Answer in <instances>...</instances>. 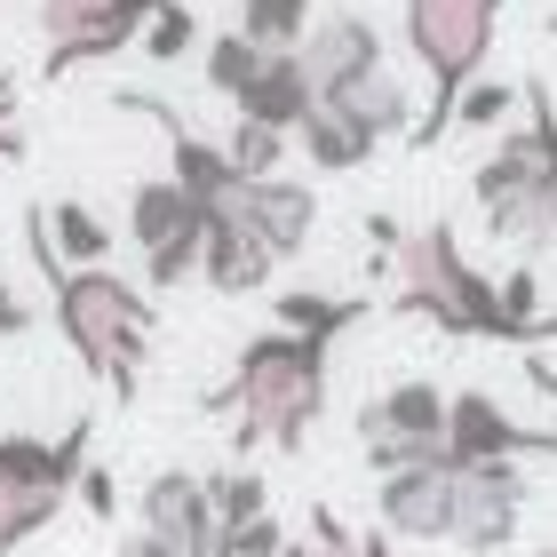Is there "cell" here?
Masks as SVG:
<instances>
[{"instance_id":"obj_17","label":"cell","mask_w":557,"mask_h":557,"mask_svg":"<svg viewBox=\"0 0 557 557\" xmlns=\"http://www.w3.org/2000/svg\"><path fill=\"white\" fill-rule=\"evenodd\" d=\"M311 104H319V96H311V72H302V57H271V64H263V81L232 104V120H263V128L295 136Z\"/></svg>"},{"instance_id":"obj_5","label":"cell","mask_w":557,"mask_h":557,"mask_svg":"<svg viewBox=\"0 0 557 557\" xmlns=\"http://www.w3.org/2000/svg\"><path fill=\"white\" fill-rule=\"evenodd\" d=\"M96 462V422H64L57 438L40 430H0V557H16L24 542H40L64 518L81 470Z\"/></svg>"},{"instance_id":"obj_9","label":"cell","mask_w":557,"mask_h":557,"mask_svg":"<svg viewBox=\"0 0 557 557\" xmlns=\"http://www.w3.org/2000/svg\"><path fill=\"white\" fill-rule=\"evenodd\" d=\"M438 446H446V391L422 383V374H414V383H391L383 398H367V407H359V454H367L374 478L414 470Z\"/></svg>"},{"instance_id":"obj_8","label":"cell","mask_w":557,"mask_h":557,"mask_svg":"<svg viewBox=\"0 0 557 557\" xmlns=\"http://www.w3.org/2000/svg\"><path fill=\"white\" fill-rule=\"evenodd\" d=\"M40 9V81H64L81 64H104L120 48L144 40V24L160 0H33Z\"/></svg>"},{"instance_id":"obj_24","label":"cell","mask_w":557,"mask_h":557,"mask_svg":"<svg viewBox=\"0 0 557 557\" xmlns=\"http://www.w3.org/2000/svg\"><path fill=\"white\" fill-rule=\"evenodd\" d=\"M287 557H391V534H350L335 510H311V525L287 534Z\"/></svg>"},{"instance_id":"obj_14","label":"cell","mask_w":557,"mask_h":557,"mask_svg":"<svg viewBox=\"0 0 557 557\" xmlns=\"http://www.w3.org/2000/svg\"><path fill=\"white\" fill-rule=\"evenodd\" d=\"M136 518H144V534H160V542L191 549V557H208V549H215L208 478H199V470H151V478H144V494H136Z\"/></svg>"},{"instance_id":"obj_27","label":"cell","mask_w":557,"mask_h":557,"mask_svg":"<svg viewBox=\"0 0 557 557\" xmlns=\"http://www.w3.org/2000/svg\"><path fill=\"white\" fill-rule=\"evenodd\" d=\"M510 112H518V88L510 81H470L462 104H454V128H502Z\"/></svg>"},{"instance_id":"obj_3","label":"cell","mask_w":557,"mask_h":557,"mask_svg":"<svg viewBox=\"0 0 557 557\" xmlns=\"http://www.w3.org/2000/svg\"><path fill=\"white\" fill-rule=\"evenodd\" d=\"M391 271H398L391 311L430 319L454 343H518V350L557 343V311L549 319H510V311H502V278H486L462 256L454 223H422V232H407L398 256H391Z\"/></svg>"},{"instance_id":"obj_12","label":"cell","mask_w":557,"mask_h":557,"mask_svg":"<svg viewBox=\"0 0 557 557\" xmlns=\"http://www.w3.org/2000/svg\"><path fill=\"white\" fill-rule=\"evenodd\" d=\"M302 72H311V96H343V88H359L367 72H383V33L359 16V9H335V16H319L311 33H302Z\"/></svg>"},{"instance_id":"obj_28","label":"cell","mask_w":557,"mask_h":557,"mask_svg":"<svg viewBox=\"0 0 557 557\" xmlns=\"http://www.w3.org/2000/svg\"><path fill=\"white\" fill-rule=\"evenodd\" d=\"M232 557H287V518L278 510H263V518H247V525H232V534H215Z\"/></svg>"},{"instance_id":"obj_15","label":"cell","mask_w":557,"mask_h":557,"mask_svg":"<svg viewBox=\"0 0 557 557\" xmlns=\"http://www.w3.org/2000/svg\"><path fill=\"white\" fill-rule=\"evenodd\" d=\"M271 271H278V256L263 247L256 223H247V208L208 215V239H199V278H208L215 295H263Z\"/></svg>"},{"instance_id":"obj_26","label":"cell","mask_w":557,"mask_h":557,"mask_svg":"<svg viewBox=\"0 0 557 557\" xmlns=\"http://www.w3.org/2000/svg\"><path fill=\"white\" fill-rule=\"evenodd\" d=\"M144 57L151 64H175V57H191V48H199V16L184 9V0H160V9H151V24H144Z\"/></svg>"},{"instance_id":"obj_30","label":"cell","mask_w":557,"mask_h":557,"mask_svg":"<svg viewBox=\"0 0 557 557\" xmlns=\"http://www.w3.org/2000/svg\"><path fill=\"white\" fill-rule=\"evenodd\" d=\"M24 160V120H16V81L0 72V168Z\"/></svg>"},{"instance_id":"obj_22","label":"cell","mask_w":557,"mask_h":557,"mask_svg":"<svg viewBox=\"0 0 557 557\" xmlns=\"http://www.w3.org/2000/svg\"><path fill=\"white\" fill-rule=\"evenodd\" d=\"M263 64H271V57H263L247 33H215V40H208V88L223 96V104H239V96L263 81Z\"/></svg>"},{"instance_id":"obj_19","label":"cell","mask_w":557,"mask_h":557,"mask_svg":"<svg viewBox=\"0 0 557 557\" xmlns=\"http://www.w3.org/2000/svg\"><path fill=\"white\" fill-rule=\"evenodd\" d=\"M359 319H367V295H319V287H287V295L271 302V326H287V335H311V343H343Z\"/></svg>"},{"instance_id":"obj_18","label":"cell","mask_w":557,"mask_h":557,"mask_svg":"<svg viewBox=\"0 0 557 557\" xmlns=\"http://www.w3.org/2000/svg\"><path fill=\"white\" fill-rule=\"evenodd\" d=\"M295 151H302V160H311L319 175H350V168H367V160H374V136H367L350 112L311 104V112H302V128H295Z\"/></svg>"},{"instance_id":"obj_31","label":"cell","mask_w":557,"mask_h":557,"mask_svg":"<svg viewBox=\"0 0 557 557\" xmlns=\"http://www.w3.org/2000/svg\"><path fill=\"white\" fill-rule=\"evenodd\" d=\"M534 295H542V287H534V271H525V263H518L510 278H502V311H510V319H549Z\"/></svg>"},{"instance_id":"obj_29","label":"cell","mask_w":557,"mask_h":557,"mask_svg":"<svg viewBox=\"0 0 557 557\" xmlns=\"http://www.w3.org/2000/svg\"><path fill=\"white\" fill-rule=\"evenodd\" d=\"M72 502H81L88 518H120V478H112V462H88L81 486H72Z\"/></svg>"},{"instance_id":"obj_23","label":"cell","mask_w":557,"mask_h":557,"mask_svg":"<svg viewBox=\"0 0 557 557\" xmlns=\"http://www.w3.org/2000/svg\"><path fill=\"white\" fill-rule=\"evenodd\" d=\"M287 151H295V136L263 128V120H232V136H223V160H232L247 184H263V175H287Z\"/></svg>"},{"instance_id":"obj_13","label":"cell","mask_w":557,"mask_h":557,"mask_svg":"<svg viewBox=\"0 0 557 557\" xmlns=\"http://www.w3.org/2000/svg\"><path fill=\"white\" fill-rule=\"evenodd\" d=\"M374 510H383V534H398V542H446L454 534V462L430 454L414 470H391Z\"/></svg>"},{"instance_id":"obj_7","label":"cell","mask_w":557,"mask_h":557,"mask_svg":"<svg viewBox=\"0 0 557 557\" xmlns=\"http://www.w3.org/2000/svg\"><path fill=\"white\" fill-rule=\"evenodd\" d=\"M199 239H208V215L175 175H144L128 191V247L144 256L151 295H175L184 278H199Z\"/></svg>"},{"instance_id":"obj_20","label":"cell","mask_w":557,"mask_h":557,"mask_svg":"<svg viewBox=\"0 0 557 557\" xmlns=\"http://www.w3.org/2000/svg\"><path fill=\"white\" fill-rule=\"evenodd\" d=\"M48 223V247L72 263V271H96V263H112V223L88 208V199H48L40 208Z\"/></svg>"},{"instance_id":"obj_25","label":"cell","mask_w":557,"mask_h":557,"mask_svg":"<svg viewBox=\"0 0 557 557\" xmlns=\"http://www.w3.org/2000/svg\"><path fill=\"white\" fill-rule=\"evenodd\" d=\"M263 510H271V486L256 470H208V518H215V534H232V525L263 518Z\"/></svg>"},{"instance_id":"obj_4","label":"cell","mask_w":557,"mask_h":557,"mask_svg":"<svg viewBox=\"0 0 557 557\" xmlns=\"http://www.w3.org/2000/svg\"><path fill=\"white\" fill-rule=\"evenodd\" d=\"M398 24H407V57L422 64V112H414V151L454 136V104H462L470 81H486L494 33H502V0H398Z\"/></svg>"},{"instance_id":"obj_32","label":"cell","mask_w":557,"mask_h":557,"mask_svg":"<svg viewBox=\"0 0 557 557\" xmlns=\"http://www.w3.org/2000/svg\"><path fill=\"white\" fill-rule=\"evenodd\" d=\"M24 326H33V302H16V287L0 278V350H9V343L24 335Z\"/></svg>"},{"instance_id":"obj_1","label":"cell","mask_w":557,"mask_h":557,"mask_svg":"<svg viewBox=\"0 0 557 557\" xmlns=\"http://www.w3.org/2000/svg\"><path fill=\"white\" fill-rule=\"evenodd\" d=\"M24 256H33L40 287H48V319H57V335L72 343V359L88 367V383H104L112 407H136L151 335H160V302H151V287H144V278H120L112 263L72 271L57 247H48L40 208H24Z\"/></svg>"},{"instance_id":"obj_11","label":"cell","mask_w":557,"mask_h":557,"mask_svg":"<svg viewBox=\"0 0 557 557\" xmlns=\"http://www.w3.org/2000/svg\"><path fill=\"white\" fill-rule=\"evenodd\" d=\"M446 462L454 470H478V462H557V430H525L494 407L486 391H446Z\"/></svg>"},{"instance_id":"obj_33","label":"cell","mask_w":557,"mask_h":557,"mask_svg":"<svg viewBox=\"0 0 557 557\" xmlns=\"http://www.w3.org/2000/svg\"><path fill=\"white\" fill-rule=\"evenodd\" d=\"M112 557H191V549H175V542H160V534H144V525H136V534L120 542Z\"/></svg>"},{"instance_id":"obj_34","label":"cell","mask_w":557,"mask_h":557,"mask_svg":"<svg viewBox=\"0 0 557 557\" xmlns=\"http://www.w3.org/2000/svg\"><path fill=\"white\" fill-rule=\"evenodd\" d=\"M208 557H232V549H223V542H215V549H208Z\"/></svg>"},{"instance_id":"obj_21","label":"cell","mask_w":557,"mask_h":557,"mask_svg":"<svg viewBox=\"0 0 557 557\" xmlns=\"http://www.w3.org/2000/svg\"><path fill=\"white\" fill-rule=\"evenodd\" d=\"M311 24H319L311 0H239V24H232V33H247L263 57H295Z\"/></svg>"},{"instance_id":"obj_2","label":"cell","mask_w":557,"mask_h":557,"mask_svg":"<svg viewBox=\"0 0 557 557\" xmlns=\"http://www.w3.org/2000/svg\"><path fill=\"white\" fill-rule=\"evenodd\" d=\"M335 343L287 335V326H263V335L239 343L232 374L199 398L208 414H232L239 446H271V454H302V438L326 414V391H335Z\"/></svg>"},{"instance_id":"obj_16","label":"cell","mask_w":557,"mask_h":557,"mask_svg":"<svg viewBox=\"0 0 557 557\" xmlns=\"http://www.w3.org/2000/svg\"><path fill=\"white\" fill-rule=\"evenodd\" d=\"M247 223L263 232V247L278 263H295L302 247H311V232H319V191L302 184V175H263V184H247Z\"/></svg>"},{"instance_id":"obj_10","label":"cell","mask_w":557,"mask_h":557,"mask_svg":"<svg viewBox=\"0 0 557 557\" xmlns=\"http://www.w3.org/2000/svg\"><path fill=\"white\" fill-rule=\"evenodd\" d=\"M534 502V478L525 462H478V470H454V549L470 557H494L518 542V518Z\"/></svg>"},{"instance_id":"obj_6","label":"cell","mask_w":557,"mask_h":557,"mask_svg":"<svg viewBox=\"0 0 557 557\" xmlns=\"http://www.w3.org/2000/svg\"><path fill=\"white\" fill-rule=\"evenodd\" d=\"M470 191H478V208H486V232H494V239H510V247H549V232H557V175H549V160H542L534 128H502V144L478 160Z\"/></svg>"}]
</instances>
